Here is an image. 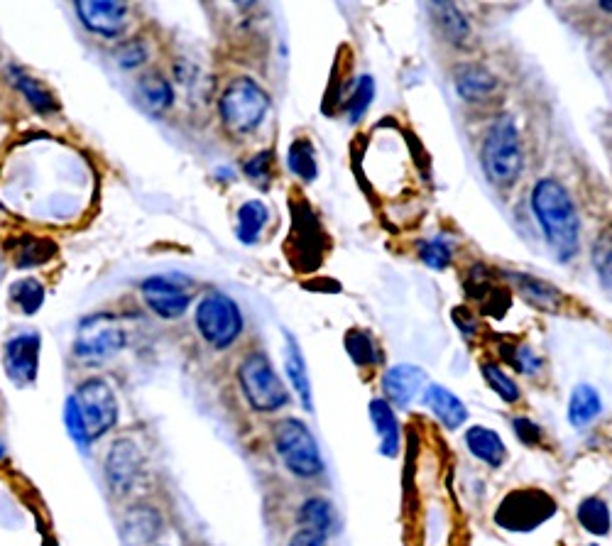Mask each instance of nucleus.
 <instances>
[{
    "mask_svg": "<svg viewBox=\"0 0 612 546\" xmlns=\"http://www.w3.org/2000/svg\"><path fill=\"white\" fill-rule=\"evenodd\" d=\"M532 211L542 226L551 255L568 262L581 248V221L571 194L556 179H539L532 189Z\"/></svg>",
    "mask_w": 612,
    "mask_h": 546,
    "instance_id": "nucleus-1",
    "label": "nucleus"
},
{
    "mask_svg": "<svg viewBox=\"0 0 612 546\" xmlns=\"http://www.w3.org/2000/svg\"><path fill=\"white\" fill-rule=\"evenodd\" d=\"M480 165L488 182L495 187L505 189L517 182L524 167V155L515 118L502 113L493 120L480 147Z\"/></svg>",
    "mask_w": 612,
    "mask_h": 546,
    "instance_id": "nucleus-2",
    "label": "nucleus"
},
{
    "mask_svg": "<svg viewBox=\"0 0 612 546\" xmlns=\"http://www.w3.org/2000/svg\"><path fill=\"white\" fill-rule=\"evenodd\" d=\"M267 108H270V96L262 89L258 81L250 76H238L223 91L218 111L221 120L233 135L253 133L255 128L265 120Z\"/></svg>",
    "mask_w": 612,
    "mask_h": 546,
    "instance_id": "nucleus-3",
    "label": "nucleus"
},
{
    "mask_svg": "<svg viewBox=\"0 0 612 546\" xmlns=\"http://www.w3.org/2000/svg\"><path fill=\"white\" fill-rule=\"evenodd\" d=\"M123 321L116 314L98 311L86 316L74 338V356L84 363H106L125 348Z\"/></svg>",
    "mask_w": 612,
    "mask_h": 546,
    "instance_id": "nucleus-4",
    "label": "nucleus"
},
{
    "mask_svg": "<svg viewBox=\"0 0 612 546\" xmlns=\"http://www.w3.org/2000/svg\"><path fill=\"white\" fill-rule=\"evenodd\" d=\"M275 449L280 453L284 466L299 478H314L324 471L319 444L314 434L299 419H282L275 427Z\"/></svg>",
    "mask_w": 612,
    "mask_h": 546,
    "instance_id": "nucleus-5",
    "label": "nucleus"
},
{
    "mask_svg": "<svg viewBox=\"0 0 612 546\" xmlns=\"http://www.w3.org/2000/svg\"><path fill=\"white\" fill-rule=\"evenodd\" d=\"M556 515V502L537 488L512 490L505 495L495 512L497 527L507 532H532Z\"/></svg>",
    "mask_w": 612,
    "mask_h": 546,
    "instance_id": "nucleus-6",
    "label": "nucleus"
},
{
    "mask_svg": "<svg viewBox=\"0 0 612 546\" xmlns=\"http://www.w3.org/2000/svg\"><path fill=\"white\" fill-rule=\"evenodd\" d=\"M240 385H243L245 397L258 412H277L289 402V392L275 373L272 363L265 353H250L238 368Z\"/></svg>",
    "mask_w": 612,
    "mask_h": 546,
    "instance_id": "nucleus-7",
    "label": "nucleus"
},
{
    "mask_svg": "<svg viewBox=\"0 0 612 546\" xmlns=\"http://www.w3.org/2000/svg\"><path fill=\"white\" fill-rule=\"evenodd\" d=\"M196 326L213 348L223 351L243 331V316L231 297L223 292H211L196 307Z\"/></svg>",
    "mask_w": 612,
    "mask_h": 546,
    "instance_id": "nucleus-8",
    "label": "nucleus"
},
{
    "mask_svg": "<svg viewBox=\"0 0 612 546\" xmlns=\"http://www.w3.org/2000/svg\"><path fill=\"white\" fill-rule=\"evenodd\" d=\"M74 400L79 404L91 441L111 431L113 424L118 422V400L106 380L91 378L81 382Z\"/></svg>",
    "mask_w": 612,
    "mask_h": 546,
    "instance_id": "nucleus-9",
    "label": "nucleus"
},
{
    "mask_svg": "<svg viewBox=\"0 0 612 546\" xmlns=\"http://www.w3.org/2000/svg\"><path fill=\"white\" fill-rule=\"evenodd\" d=\"M3 365L8 378L18 387L32 385L40 370V336L37 333H20L5 343Z\"/></svg>",
    "mask_w": 612,
    "mask_h": 546,
    "instance_id": "nucleus-10",
    "label": "nucleus"
},
{
    "mask_svg": "<svg viewBox=\"0 0 612 546\" xmlns=\"http://www.w3.org/2000/svg\"><path fill=\"white\" fill-rule=\"evenodd\" d=\"M142 297L147 307L162 319H179L189 307V292L179 287L172 277H147L142 282Z\"/></svg>",
    "mask_w": 612,
    "mask_h": 546,
    "instance_id": "nucleus-11",
    "label": "nucleus"
},
{
    "mask_svg": "<svg viewBox=\"0 0 612 546\" xmlns=\"http://www.w3.org/2000/svg\"><path fill=\"white\" fill-rule=\"evenodd\" d=\"M74 8L79 13L81 23L96 35L118 37L125 30V13H128L125 3H116V0H79Z\"/></svg>",
    "mask_w": 612,
    "mask_h": 546,
    "instance_id": "nucleus-12",
    "label": "nucleus"
},
{
    "mask_svg": "<svg viewBox=\"0 0 612 546\" xmlns=\"http://www.w3.org/2000/svg\"><path fill=\"white\" fill-rule=\"evenodd\" d=\"M142 471V456L140 449L130 439H118L113 444L111 453H108L106 461V475L108 483H111L113 493L125 495L130 493L133 483L138 480Z\"/></svg>",
    "mask_w": 612,
    "mask_h": 546,
    "instance_id": "nucleus-13",
    "label": "nucleus"
},
{
    "mask_svg": "<svg viewBox=\"0 0 612 546\" xmlns=\"http://www.w3.org/2000/svg\"><path fill=\"white\" fill-rule=\"evenodd\" d=\"M426 385V373L417 365H395L385 373L382 378V390H385V397L390 404H397V407H407L412 404L414 397L424 390Z\"/></svg>",
    "mask_w": 612,
    "mask_h": 546,
    "instance_id": "nucleus-14",
    "label": "nucleus"
},
{
    "mask_svg": "<svg viewBox=\"0 0 612 546\" xmlns=\"http://www.w3.org/2000/svg\"><path fill=\"white\" fill-rule=\"evenodd\" d=\"M458 96L468 103H485L497 91V76L480 64H463L453 76Z\"/></svg>",
    "mask_w": 612,
    "mask_h": 546,
    "instance_id": "nucleus-15",
    "label": "nucleus"
},
{
    "mask_svg": "<svg viewBox=\"0 0 612 546\" xmlns=\"http://www.w3.org/2000/svg\"><path fill=\"white\" fill-rule=\"evenodd\" d=\"M424 404L446 429H461L468 419L466 404L441 385H429L424 390Z\"/></svg>",
    "mask_w": 612,
    "mask_h": 546,
    "instance_id": "nucleus-16",
    "label": "nucleus"
},
{
    "mask_svg": "<svg viewBox=\"0 0 612 546\" xmlns=\"http://www.w3.org/2000/svg\"><path fill=\"white\" fill-rule=\"evenodd\" d=\"M370 419L373 427L380 434V453L387 458H395L400 453V422H397L392 404L382 397H375L370 402Z\"/></svg>",
    "mask_w": 612,
    "mask_h": 546,
    "instance_id": "nucleus-17",
    "label": "nucleus"
},
{
    "mask_svg": "<svg viewBox=\"0 0 612 546\" xmlns=\"http://www.w3.org/2000/svg\"><path fill=\"white\" fill-rule=\"evenodd\" d=\"M284 341H287V351H284V368H287L289 380H292L294 392L299 395V402L306 412H314V397H311V382L309 373H306V360L302 356V348H299L297 338L292 333H284Z\"/></svg>",
    "mask_w": 612,
    "mask_h": 546,
    "instance_id": "nucleus-18",
    "label": "nucleus"
},
{
    "mask_svg": "<svg viewBox=\"0 0 612 546\" xmlns=\"http://www.w3.org/2000/svg\"><path fill=\"white\" fill-rule=\"evenodd\" d=\"M162 520L152 507H135L123 520V539L130 546L150 544L160 534Z\"/></svg>",
    "mask_w": 612,
    "mask_h": 546,
    "instance_id": "nucleus-19",
    "label": "nucleus"
},
{
    "mask_svg": "<svg viewBox=\"0 0 612 546\" xmlns=\"http://www.w3.org/2000/svg\"><path fill=\"white\" fill-rule=\"evenodd\" d=\"M600 412H603V400H600L598 390L593 385L573 387L571 400H568V422H571V427H588L590 422L600 417Z\"/></svg>",
    "mask_w": 612,
    "mask_h": 546,
    "instance_id": "nucleus-20",
    "label": "nucleus"
},
{
    "mask_svg": "<svg viewBox=\"0 0 612 546\" xmlns=\"http://www.w3.org/2000/svg\"><path fill=\"white\" fill-rule=\"evenodd\" d=\"M466 444L475 458H480L483 463H488L490 468H500L507 458L505 441L500 439V434H495L488 427H473L468 429Z\"/></svg>",
    "mask_w": 612,
    "mask_h": 546,
    "instance_id": "nucleus-21",
    "label": "nucleus"
},
{
    "mask_svg": "<svg viewBox=\"0 0 612 546\" xmlns=\"http://www.w3.org/2000/svg\"><path fill=\"white\" fill-rule=\"evenodd\" d=\"M8 74H10V81H13V84H15V89H18L20 94H23L27 101H30V106L35 108V111L40 113V116H49V113L59 111L57 98L49 94V91L40 84V81L32 79V76L27 74V72H23V69H20V67H10Z\"/></svg>",
    "mask_w": 612,
    "mask_h": 546,
    "instance_id": "nucleus-22",
    "label": "nucleus"
},
{
    "mask_svg": "<svg viewBox=\"0 0 612 546\" xmlns=\"http://www.w3.org/2000/svg\"><path fill=\"white\" fill-rule=\"evenodd\" d=\"M436 13V25H439L441 35L446 37L451 45L461 47L471 40V25H468L466 15L461 13L456 3H434L431 5Z\"/></svg>",
    "mask_w": 612,
    "mask_h": 546,
    "instance_id": "nucleus-23",
    "label": "nucleus"
},
{
    "mask_svg": "<svg viewBox=\"0 0 612 546\" xmlns=\"http://www.w3.org/2000/svg\"><path fill=\"white\" fill-rule=\"evenodd\" d=\"M507 277L515 282L519 294H522V297H527L532 304H537V307L559 309L561 302H564V297H561L559 289L551 287L549 282L537 280V277L522 275V272H507Z\"/></svg>",
    "mask_w": 612,
    "mask_h": 546,
    "instance_id": "nucleus-24",
    "label": "nucleus"
},
{
    "mask_svg": "<svg viewBox=\"0 0 612 546\" xmlns=\"http://www.w3.org/2000/svg\"><path fill=\"white\" fill-rule=\"evenodd\" d=\"M10 248H13V260L18 270H30V267L45 265V262L57 253L52 240L32 236H20L18 240H13Z\"/></svg>",
    "mask_w": 612,
    "mask_h": 546,
    "instance_id": "nucleus-25",
    "label": "nucleus"
},
{
    "mask_svg": "<svg viewBox=\"0 0 612 546\" xmlns=\"http://www.w3.org/2000/svg\"><path fill=\"white\" fill-rule=\"evenodd\" d=\"M299 524H302V529L329 537L336 527V512H333L329 500L309 498L299 510Z\"/></svg>",
    "mask_w": 612,
    "mask_h": 546,
    "instance_id": "nucleus-26",
    "label": "nucleus"
},
{
    "mask_svg": "<svg viewBox=\"0 0 612 546\" xmlns=\"http://www.w3.org/2000/svg\"><path fill=\"white\" fill-rule=\"evenodd\" d=\"M267 218H270V214H267V206L262 204L260 199H253V201H248V204L240 206V211H238V238H240V243L253 245L255 240L260 238V233H262V228H265Z\"/></svg>",
    "mask_w": 612,
    "mask_h": 546,
    "instance_id": "nucleus-27",
    "label": "nucleus"
},
{
    "mask_svg": "<svg viewBox=\"0 0 612 546\" xmlns=\"http://www.w3.org/2000/svg\"><path fill=\"white\" fill-rule=\"evenodd\" d=\"M346 351L358 368H375L382 360L375 338L363 329H353L346 333Z\"/></svg>",
    "mask_w": 612,
    "mask_h": 546,
    "instance_id": "nucleus-28",
    "label": "nucleus"
},
{
    "mask_svg": "<svg viewBox=\"0 0 612 546\" xmlns=\"http://www.w3.org/2000/svg\"><path fill=\"white\" fill-rule=\"evenodd\" d=\"M287 165L299 179H304V182H314L316 174H319L314 145H311L309 140H294L292 147H289Z\"/></svg>",
    "mask_w": 612,
    "mask_h": 546,
    "instance_id": "nucleus-29",
    "label": "nucleus"
},
{
    "mask_svg": "<svg viewBox=\"0 0 612 546\" xmlns=\"http://www.w3.org/2000/svg\"><path fill=\"white\" fill-rule=\"evenodd\" d=\"M578 522L583 524V529H588L590 534H598L605 537L610 532V507L605 505L600 498H586L578 507Z\"/></svg>",
    "mask_w": 612,
    "mask_h": 546,
    "instance_id": "nucleus-30",
    "label": "nucleus"
},
{
    "mask_svg": "<svg viewBox=\"0 0 612 546\" xmlns=\"http://www.w3.org/2000/svg\"><path fill=\"white\" fill-rule=\"evenodd\" d=\"M10 299L18 304L23 314L32 316L40 311L42 302H45V287H42L35 277H23V280H18L10 287Z\"/></svg>",
    "mask_w": 612,
    "mask_h": 546,
    "instance_id": "nucleus-31",
    "label": "nucleus"
},
{
    "mask_svg": "<svg viewBox=\"0 0 612 546\" xmlns=\"http://www.w3.org/2000/svg\"><path fill=\"white\" fill-rule=\"evenodd\" d=\"M140 94L142 101L152 108V111H165L172 106V86L167 84V79H162L160 74H147L140 79Z\"/></svg>",
    "mask_w": 612,
    "mask_h": 546,
    "instance_id": "nucleus-32",
    "label": "nucleus"
},
{
    "mask_svg": "<svg viewBox=\"0 0 612 546\" xmlns=\"http://www.w3.org/2000/svg\"><path fill=\"white\" fill-rule=\"evenodd\" d=\"M480 370H483V378L488 382L490 387H493V392L497 397H500L502 402L507 404H515L519 400V387L517 382L510 378V375L505 373V370L500 368V365L493 363V360H485L483 365H480Z\"/></svg>",
    "mask_w": 612,
    "mask_h": 546,
    "instance_id": "nucleus-33",
    "label": "nucleus"
},
{
    "mask_svg": "<svg viewBox=\"0 0 612 546\" xmlns=\"http://www.w3.org/2000/svg\"><path fill=\"white\" fill-rule=\"evenodd\" d=\"M500 356L507 360V365L517 370L522 375H534L542 368V360L529 346H519V343H505L500 346Z\"/></svg>",
    "mask_w": 612,
    "mask_h": 546,
    "instance_id": "nucleus-34",
    "label": "nucleus"
},
{
    "mask_svg": "<svg viewBox=\"0 0 612 546\" xmlns=\"http://www.w3.org/2000/svg\"><path fill=\"white\" fill-rule=\"evenodd\" d=\"M419 258H422L431 270H446L453 260V245L448 243L444 236H436L431 240H424L419 245Z\"/></svg>",
    "mask_w": 612,
    "mask_h": 546,
    "instance_id": "nucleus-35",
    "label": "nucleus"
},
{
    "mask_svg": "<svg viewBox=\"0 0 612 546\" xmlns=\"http://www.w3.org/2000/svg\"><path fill=\"white\" fill-rule=\"evenodd\" d=\"M373 98H375L373 76H368V74L360 76L351 94V101H348V116H351V123H358V120L365 116V111L370 108Z\"/></svg>",
    "mask_w": 612,
    "mask_h": 546,
    "instance_id": "nucleus-36",
    "label": "nucleus"
},
{
    "mask_svg": "<svg viewBox=\"0 0 612 546\" xmlns=\"http://www.w3.org/2000/svg\"><path fill=\"white\" fill-rule=\"evenodd\" d=\"M593 267L600 285L612 292V236H600L593 243Z\"/></svg>",
    "mask_w": 612,
    "mask_h": 546,
    "instance_id": "nucleus-37",
    "label": "nucleus"
},
{
    "mask_svg": "<svg viewBox=\"0 0 612 546\" xmlns=\"http://www.w3.org/2000/svg\"><path fill=\"white\" fill-rule=\"evenodd\" d=\"M64 424H67L71 439L81 446V451H89V444H91L89 431H86L84 417H81V409H79V404H76L74 397H69L67 407H64Z\"/></svg>",
    "mask_w": 612,
    "mask_h": 546,
    "instance_id": "nucleus-38",
    "label": "nucleus"
},
{
    "mask_svg": "<svg viewBox=\"0 0 612 546\" xmlns=\"http://www.w3.org/2000/svg\"><path fill=\"white\" fill-rule=\"evenodd\" d=\"M245 174H248L250 182L260 184L262 189L270 187L272 182V152H258V155L253 157V160L245 162Z\"/></svg>",
    "mask_w": 612,
    "mask_h": 546,
    "instance_id": "nucleus-39",
    "label": "nucleus"
},
{
    "mask_svg": "<svg viewBox=\"0 0 612 546\" xmlns=\"http://www.w3.org/2000/svg\"><path fill=\"white\" fill-rule=\"evenodd\" d=\"M512 429H515L517 439L522 441L524 446H539V444H542V429H539L537 424L532 422V419H527V417L512 419Z\"/></svg>",
    "mask_w": 612,
    "mask_h": 546,
    "instance_id": "nucleus-40",
    "label": "nucleus"
},
{
    "mask_svg": "<svg viewBox=\"0 0 612 546\" xmlns=\"http://www.w3.org/2000/svg\"><path fill=\"white\" fill-rule=\"evenodd\" d=\"M118 64L123 69H133V67H140L142 62H145V45L138 40L133 42H125L123 47L118 49Z\"/></svg>",
    "mask_w": 612,
    "mask_h": 546,
    "instance_id": "nucleus-41",
    "label": "nucleus"
},
{
    "mask_svg": "<svg viewBox=\"0 0 612 546\" xmlns=\"http://www.w3.org/2000/svg\"><path fill=\"white\" fill-rule=\"evenodd\" d=\"M451 319L466 338L478 336V316H475V311H471L468 307H456L451 311Z\"/></svg>",
    "mask_w": 612,
    "mask_h": 546,
    "instance_id": "nucleus-42",
    "label": "nucleus"
},
{
    "mask_svg": "<svg viewBox=\"0 0 612 546\" xmlns=\"http://www.w3.org/2000/svg\"><path fill=\"white\" fill-rule=\"evenodd\" d=\"M326 542H329V537H324V534L299 529V532L289 539V546H326Z\"/></svg>",
    "mask_w": 612,
    "mask_h": 546,
    "instance_id": "nucleus-43",
    "label": "nucleus"
},
{
    "mask_svg": "<svg viewBox=\"0 0 612 546\" xmlns=\"http://www.w3.org/2000/svg\"><path fill=\"white\" fill-rule=\"evenodd\" d=\"M600 8L608 10V13H612V3H600Z\"/></svg>",
    "mask_w": 612,
    "mask_h": 546,
    "instance_id": "nucleus-44",
    "label": "nucleus"
},
{
    "mask_svg": "<svg viewBox=\"0 0 612 546\" xmlns=\"http://www.w3.org/2000/svg\"><path fill=\"white\" fill-rule=\"evenodd\" d=\"M3 456H5V444H3V441H0V458H3Z\"/></svg>",
    "mask_w": 612,
    "mask_h": 546,
    "instance_id": "nucleus-45",
    "label": "nucleus"
},
{
    "mask_svg": "<svg viewBox=\"0 0 612 546\" xmlns=\"http://www.w3.org/2000/svg\"><path fill=\"white\" fill-rule=\"evenodd\" d=\"M590 546H598V544H590Z\"/></svg>",
    "mask_w": 612,
    "mask_h": 546,
    "instance_id": "nucleus-46",
    "label": "nucleus"
}]
</instances>
